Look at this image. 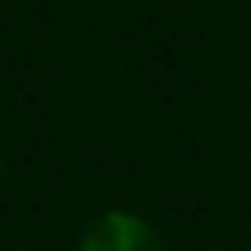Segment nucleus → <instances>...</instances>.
<instances>
[{
  "label": "nucleus",
  "mask_w": 251,
  "mask_h": 251,
  "mask_svg": "<svg viewBox=\"0 0 251 251\" xmlns=\"http://www.w3.org/2000/svg\"><path fill=\"white\" fill-rule=\"evenodd\" d=\"M81 251H163L159 233L129 211H111L89 226Z\"/></svg>",
  "instance_id": "f257e3e1"
}]
</instances>
